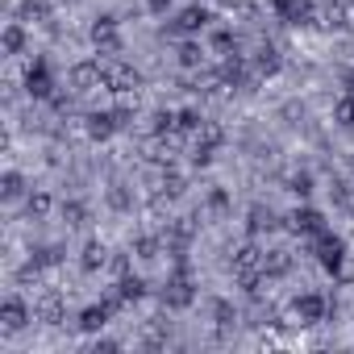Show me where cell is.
Masks as SVG:
<instances>
[{
	"label": "cell",
	"instance_id": "cell-1",
	"mask_svg": "<svg viewBox=\"0 0 354 354\" xmlns=\"http://www.w3.org/2000/svg\"><path fill=\"white\" fill-rule=\"evenodd\" d=\"M100 80H104V88H109V92H117V96L138 88V71H133L129 63L113 59V55H109V59H100Z\"/></svg>",
	"mask_w": 354,
	"mask_h": 354
},
{
	"label": "cell",
	"instance_id": "cell-17",
	"mask_svg": "<svg viewBox=\"0 0 354 354\" xmlns=\"http://www.w3.org/2000/svg\"><path fill=\"white\" fill-rule=\"evenodd\" d=\"M279 225V217L271 213V209H250V230L254 234H263V230H275Z\"/></svg>",
	"mask_w": 354,
	"mask_h": 354
},
{
	"label": "cell",
	"instance_id": "cell-32",
	"mask_svg": "<svg viewBox=\"0 0 354 354\" xmlns=\"http://www.w3.org/2000/svg\"><path fill=\"white\" fill-rule=\"evenodd\" d=\"M167 5H171V0H146V9H150V13H167Z\"/></svg>",
	"mask_w": 354,
	"mask_h": 354
},
{
	"label": "cell",
	"instance_id": "cell-14",
	"mask_svg": "<svg viewBox=\"0 0 354 354\" xmlns=\"http://www.w3.org/2000/svg\"><path fill=\"white\" fill-rule=\"evenodd\" d=\"M225 142V129L217 125V121H205L201 129H196V146H209V150H217Z\"/></svg>",
	"mask_w": 354,
	"mask_h": 354
},
{
	"label": "cell",
	"instance_id": "cell-18",
	"mask_svg": "<svg viewBox=\"0 0 354 354\" xmlns=\"http://www.w3.org/2000/svg\"><path fill=\"white\" fill-rule=\"evenodd\" d=\"M104 259H109V250H104L100 242H88V246H84V271H96V267H104Z\"/></svg>",
	"mask_w": 354,
	"mask_h": 354
},
{
	"label": "cell",
	"instance_id": "cell-5",
	"mask_svg": "<svg viewBox=\"0 0 354 354\" xmlns=\"http://www.w3.org/2000/svg\"><path fill=\"white\" fill-rule=\"evenodd\" d=\"M30 325V308L21 300H5L0 304V333H21Z\"/></svg>",
	"mask_w": 354,
	"mask_h": 354
},
{
	"label": "cell",
	"instance_id": "cell-15",
	"mask_svg": "<svg viewBox=\"0 0 354 354\" xmlns=\"http://www.w3.org/2000/svg\"><path fill=\"white\" fill-rule=\"evenodd\" d=\"M292 267V254L288 250H267L263 254V275H283Z\"/></svg>",
	"mask_w": 354,
	"mask_h": 354
},
{
	"label": "cell",
	"instance_id": "cell-7",
	"mask_svg": "<svg viewBox=\"0 0 354 354\" xmlns=\"http://www.w3.org/2000/svg\"><path fill=\"white\" fill-rule=\"evenodd\" d=\"M104 80H100V63H75L71 67V88L75 92H92V88H100Z\"/></svg>",
	"mask_w": 354,
	"mask_h": 354
},
{
	"label": "cell",
	"instance_id": "cell-9",
	"mask_svg": "<svg viewBox=\"0 0 354 354\" xmlns=\"http://www.w3.org/2000/svg\"><path fill=\"white\" fill-rule=\"evenodd\" d=\"M296 317H300V325H317V321L325 317V300H321L317 292L296 296Z\"/></svg>",
	"mask_w": 354,
	"mask_h": 354
},
{
	"label": "cell",
	"instance_id": "cell-4",
	"mask_svg": "<svg viewBox=\"0 0 354 354\" xmlns=\"http://www.w3.org/2000/svg\"><path fill=\"white\" fill-rule=\"evenodd\" d=\"M192 300H196L192 279H188V275H184V267H180V271L167 279V288H162V304H167V308H188Z\"/></svg>",
	"mask_w": 354,
	"mask_h": 354
},
{
	"label": "cell",
	"instance_id": "cell-13",
	"mask_svg": "<svg viewBox=\"0 0 354 354\" xmlns=\"http://www.w3.org/2000/svg\"><path fill=\"white\" fill-rule=\"evenodd\" d=\"M205 21H209L205 9H184L180 21H175V30H180V34H196V30H205Z\"/></svg>",
	"mask_w": 354,
	"mask_h": 354
},
{
	"label": "cell",
	"instance_id": "cell-23",
	"mask_svg": "<svg viewBox=\"0 0 354 354\" xmlns=\"http://www.w3.org/2000/svg\"><path fill=\"white\" fill-rule=\"evenodd\" d=\"M21 46H26V34H21V26H9V30H5V50H9V55H17Z\"/></svg>",
	"mask_w": 354,
	"mask_h": 354
},
{
	"label": "cell",
	"instance_id": "cell-12",
	"mask_svg": "<svg viewBox=\"0 0 354 354\" xmlns=\"http://www.w3.org/2000/svg\"><path fill=\"white\" fill-rule=\"evenodd\" d=\"M117 129V113H92L88 117V138H109Z\"/></svg>",
	"mask_w": 354,
	"mask_h": 354
},
{
	"label": "cell",
	"instance_id": "cell-22",
	"mask_svg": "<svg viewBox=\"0 0 354 354\" xmlns=\"http://www.w3.org/2000/svg\"><path fill=\"white\" fill-rule=\"evenodd\" d=\"M201 59H205V50H201L196 42H184V46H180V63H184V67H201Z\"/></svg>",
	"mask_w": 354,
	"mask_h": 354
},
{
	"label": "cell",
	"instance_id": "cell-16",
	"mask_svg": "<svg viewBox=\"0 0 354 354\" xmlns=\"http://www.w3.org/2000/svg\"><path fill=\"white\" fill-rule=\"evenodd\" d=\"M38 317H42L46 325H59V317H63V300H59V296H42V300H38Z\"/></svg>",
	"mask_w": 354,
	"mask_h": 354
},
{
	"label": "cell",
	"instance_id": "cell-8",
	"mask_svg": "<svg viewBox=\"0 0 354 354\" xmlns=\"http://www.w3.org/2000/svg\"><path fill=\"white\" fill-rule=\"evenodd\" d=\"M292 230L304 234V238H317V234H325V217L317 209H296L292 213Z\"/></svg>",
	"mask_w": 354,
	"mask_h": 354
},
{
	"label": "cell",
	"instance_id": "cell-33",
	"mask_svg": "<svg viewBox=\"0 0 354 354\" xmlns=\"http://www.w3.org/2000/svg\"><path fill=\"white\" fill-rule=\"evenodd\" d=\"M342 9H346V26L354 30V0H342Z\"/></svg>",
	"mask_w": 354,
	"mask_h": 354
},
{
	"label": "cell",
	"instance_id": "cell-24",
	"mask_svg": "<svg viewBox=\"0 0 354 354\" xmlns=\"http://www.w3.org/2000/svg\"><path fill=\"white\" fill-rule=\"evenodd\" d=\"M50 213V196L46 192H34L30 196V217H46Z\"/></svg>",
	"mask_w": 354,
	"mask_h": 354
},
{
	"label": "cell",
	"instance_id": "cell-19",
	"mask_svg": "<svg viewBox=\"0 0 354 354\" xmlns=\"http://www.w3.org/2000/svg\"><path fill=\"white\" fill-rule=\"evenodd\" d=\"M333 121L346 125V129H354V96H342V100L333 104Z\"/></svg>",
	"mask_w": 354,
	"mask_h": 354
},
{
	"label": "cell",
	"instance_id": "cell-25",
	"mask_svg": "<svg viewBox=\"0 0 354 354\" xmlns=\"http://www.w3.org/2000/svg\"><path fill=\"white\" fill-rule=\"evenodd\" d=\"M21 17L42 21V17H46V5H42V0H21Z\"/></svg>",
	"mask_w": 354,
	"mask_h": 354
},
{
	"label": "cell",
	"instance_id": "cell-26",
	"mask_svg": "<svg viewBox=\"0 0 354 354\" xmlns=\"http://www.w3.org/2000/svg\"><path fill=\"white\" fill-rule=\"evenodd\" d=\"M175 125L188 129V133H196V129L205 125V117H201V113H180V117H175Z\"/></svg>",
	"mask_w": 354,
	"mask_h": 354
},
{
	"label": "cell",
	"instance_id": "cell-30",
	"mask_svg": "<svg viewBox=\"0 0 354 354\" xmlns=\"http://www.w3.org/2000/svg\"><path fill=\"white\" fill-rule=\"evenodd\" d=\"M109 267H113V275H121V279H125V271H129V259H125V254H117Z\"/></svg>",
	"mask_w": 354,
	"mask_h": 354
},
{
	"label": "cell",
	"instance_id": "cell-28",
	"mask_svg": "<svg viewBox=\"0 0 354 354\" xmlns=\"http://www.w3.org/2000/svg\"><path fill=\"white\" fill-rule=\"evenodd\" d=\"M158 250H162V242H154V238H142L138 242V254L142 259H158Z\"/></svg>",
	"mask_w": 354,
	"mask_h": 354
},
{
	"label": "cell",
	"instance_id": "cell-11",
	"mask_svg": "<svg viewBox=\"0 0 354 354\" xmlns=\"http://www.w3.org/2000/svg\"><path fill=\"white\" fill-rule=\"evenodd\" d=\"M109 304H92V308H84L80 313V329H88V333H96V329H104V321H109Z\"/></svg>",
	"mask_w": 354,
	"mask_h": 354
},
{
	"label": "cell",
	"instance_id": "cell-6",
	"mask_svg": "<svg viewBox=\"0 0 354 354\" xmlns=\"http://www.w3.org/2000/svg\"><path fill=\"white\" fill-rule=\"evenodd\" d=\"M92 42H96L104 55H117V50H121V38H117V26H113V17H100V21L92 26Z\"/></svg>",
	"mask_w": 354,
	"mask_h": 354
},
{
	"label": "cell",
	"instance_id": "cell-20",
	"mask_svg": "<svg viewBox=\"0 0 354 354\" xmlns=\"http://www.w3.org/2000/svg\"><path fill=\"white\" fill-rule=\"evenodd\" d=\"M63 221L75 230V225H84V221H88V209H84L80 201H67V205H63Z\"/></svg>",
	"mask_w": 354,
	"mask_h": 354
},
{
	"label": "cell",
	"instance_id": "cell-10",
	"mask_svg": "<svg viewBox=\"0 0 354 354\" xmlns=\"http://www.w3.org/2000/svg\"><path fill=\"white\" fill-rule=\"evenodd\" d=\"M26 88H30V96H50V71H46V63H34L30 67Z\"/></svg>",
	"mask_w": 354,
	"mask_h": 354
},
{
	"label": "cell",
	"instance_id": "cell-3",
	"mask_svg": "<svg viewBox=\"0 0 354 354\" xmlns=\"http://www.w3.org/2000/svg\"><path fill=\"white\" fill-rule=\"evenodd\" d=\"M313 250H317V259H321L325 271H342V263H346V242H342V238L317 234V238H313Z\"/></svg>",
	"mask_w": 354,
	"mask_h": 354
},
{
	"label": "cell",
	"instance_id": "cell-29",
	"mask_svg": "<svg viewBox=\"0 0 354 354\" xmlns=\"http://www.w3.org/2000/svg\"><path fill=\"white\" fill-rule=\"evenodd\" d=\"M292 192H296V196H308V192H313V180H308V175H296V180H292Z\"/></svg>",
	"mask_w": 354,
	"mask_h": 354
},
{
	"label": "cell",
	"instance_id": "cell-21",
	"mask_svg": "<svg viewBox=\"0 0 354 354\" xmlns=\"http://www.w3.org/2000/svg\"><path fill=\"white\" fill-rule=\"evenodd\" d=\"M117 292H121V300L129 304V300H142V292H146V283H142V279H129V275H125V279L117 283Z\"/></svg>",
	"mask_w": 354,
	"mask_h": 354
},
{
	"label": "cell",
	"instance_id": "cell-31",
	"mask_svg": "<svg viewBox=\"0 0 354 354\" xmlns=\"http://www.w3.org/2000/svg\"><path fill=\"white\" fill-rule=\"evenodd\" d=\"M209 205H213V209H225L230 201H225V192H209Z\"/></svg>",
	"mask_w": 354,
	"mask_h": 354
},
{
	"label": "cell",
	"instance_id": "cell-27",
	"mask_svg": "<svg viewBox=\"0 0 354 354\" xmlns=\"http://www.w3.org/2000/svg\"><path fill=\"white\" fill-rule=\"evenodd\" d=\"M17 196H21V175L9 171V175H5V201H17Z\"/></svg>",
	"mask_w": 354,
	"mask_h": 354
},
{
	"label": "cell",
	"instance_id": "cell-2",
	"mask_svg": "<svg viewBox=\"0 0 354 354\" xmlns=\"http://www.w3.org/2000/svg\"><path fill=\"white\" fill-rule=\"evenodd\" d=\"M234 275L246 283V292H259V275H263V250H259V246H238V250H234Z\"/></svg>",
	"mask_w": 354,
	"mask_h": 354
}]
</instances>
